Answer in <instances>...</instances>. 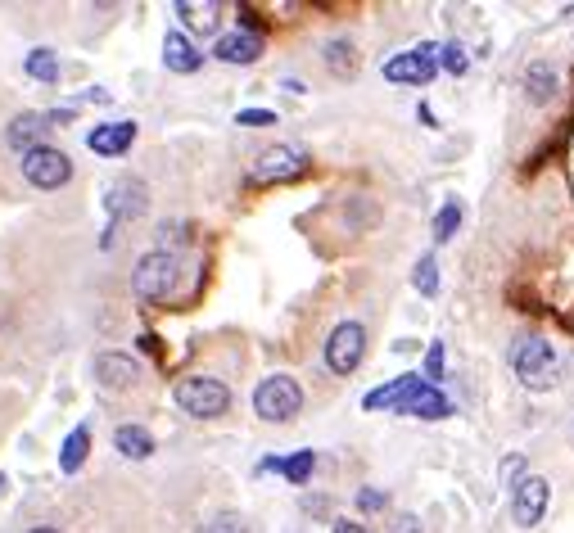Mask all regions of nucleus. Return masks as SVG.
<instances>
[{"label": "nucleus", "instance_id": "obj_28", "mask_svg": "<svg viewBox=\"0 0 574 533\" xmlns=\"http://www.w3.org/2000/svg\"><path fill=\"white\" fill-rule=\"evenodd\" d=\"M236 122H240V127H272L276 113H272V109H240Z\"/></svg>", "mask_w": 574, "mask_h": 533}, {"label": "nucleus", "instance_id": "obj_1", "mask_svg": "<svg viewBox=\"0 0 574 533\" xmlns=\"http://www.w3.org/2000/svg\"><path fill=\"white\" fill-rule=\"evenodd\" d=\"M362 407L367 412H403V416H421V421H448L457 407H452L448 393H439L425 375H398V380L380 384V389H371L367 398H362Z\"/></svg>", "mask_w": 574, "mask_h": 533}, {"label": "nucleus", "instance_id": "obj_18", "mask_svg": "<svg viewBox=\"0 0 574 533\" xmlns=\"http://www.w3.org/2000/svg\"><path fill=\"white\" fill-rule=\"evenodd\" d=\"M113 448L132 461H145L154 452V434L145 430V425H118V430H113Z\"/></svg>", "mask_w": 574, "mask_h": 533}, {"label": "nucleus", "instance_id": "obj_3", "mask_svg": "<svg viewBox=\"0 0 574 533\" xmlns=\"http://www.w3.org/2000/svg\"><path fill=\"white\" fill-rule=\"evenodd\" d=\"M177 276H181V262L172 249H150L132 272V294L141 303H163L172 290H177Z\"/></svg>", "mask_w": 574, "mask_h": 533}, {"label": "nucleus", "instance_id": "obj_30", "mask_svg": "<svg viewBox=\"0 0 574 533\" xmlns=\"http://www.w3.org/2000/svg\"><path fill=\"white\" fill-rule=\"evenodd\" d=\"M358 506H362V511H380V506H385V493H380V488H362Z\"/></svg>", "mask_w": 574, "mask_h": 533}, {"label": "nucleus", "instance_id": "obj_17", "mask_svg": "<svg viewBox=\"0 0 574 533\" xmlns=\"http://www.w3.org/2000/svg\"><path fill=\"white\" fill-rule=\"evenodd\" d=\"M177 14L190 32H204V37L217 32V23H222V5H217V0H181Z\"/></svg>", "mask_w": 574, "mask_h": 533}, {"label": "nucleus", "instance_id": "obj_11", "mask_svg": "<svg viewBox=\"0 0 574 533\" xmlns=\"http://www.w3.org/2000/svg\"><path fill=\"white\" fill-rule=\"evenodd\" d=\"M145 204H150V190H145L141 177H118V181L109 186V195H104V208H109L113 226H118V222H132V217H141Z\"/></svg>", "mask_w": 574, "mask_h": 533}, {"label": "nucleus", "instance_id": "obj_8", "mask_svg": "<svg viewBox=\"0 0 574 533\" xmlns=\"http://www.w3.org/2000/svg\"><path fill=\"white\" fill-rule=\"evenodd\" d=\"M434 73H439V46H430V41L385 59V82H398V86H430Z\"/></svg>", "mask_w": 574, "mask_h": 533}, {"label": "nucleus", "instance_id": "obj_23", "mask_svg": "<svg viewBox=\"0 0 574 533\" xmlns=\"http://www.w3.org/2000/svg\"><path fill=\"white\" fill-rule=\"evenodd\" d=\"M23 68H28V77H37V82H46V86L59 82V59H55V50H46V46L32 50Z\"/></svg>", "mask_w": 574, "mask_h": 533}, {"label": "nucleus", "instance_id": "obj_14", "mask_svg": "<svg viewBox=\"0 0 574 533\" xmlns=\"http://www.w3.org/2000/svg\"><path fill=\"white\" fill-rule=\"evenodd\" d=\"M136 141V122H100V127L86 136V145H91L100 159H118V154H127Z\"/></svg>", "mask_w": 574, "mask_h": 533}, {"label": "nucleus", "instance_id": "obj_6", "mask_svg": "<svg viewBox=\"0 0 574 533\" xmlns=\"http://www.w3.org/2000/svg\"><path fill=\"white\" fill-rule=\"evenodd\" d=\"M367 357V326L362 321H339L326 339V366L335 375H353Z\"/></svg>", "mask_w": 574, "mask_h": 533}, {"label": "nucleus", "instance_id": "obj_10", "mask_svg": "<svg viewBox=\"0 0 574 533\" xmlns=\"http://www.w3.org/2000/svg\"><path fill=\"white\" fill-rule=\"evenodd\" d=\"M547 497H552V488H547L543 475H520L516 493H511V520H516L520 529H534L547 515Z\"/></svg>", "mask_w": 574, "mask_h": 533}, {"label": "nucleus", "instance_id": "obj_25", "mask_svg": "<svg viewBox=\"0 0 574 533\" xmlns=\"http://www.w3.org/2000/svg\"><path fill=\"white\" fill-rule=\"evenodd\" d=\"M412 285H416V290L425 294V299H430V294L439 290V262H434V253H425V258L416 262V272H412Z\"/></svg>", "mask_w": 574, "mask_h": 533}, {"label": "nucleus", "instance_id": "obj_5", "mask_svg": "<svg viewBox=\"0 0 574 533\" xmlns=\"http://www.w3.org/2000/svg\"><path fill=\"white\" fill-rule=\"evenodd\" d=\"M172 398H177V407L186 416H195V421H217V416L231 407V389H226L222 380H213V375H186V380L172 389Z\"/></svg>", "mask_w": 574, "mask_h": 533}, {"label": "nucleus", "instance_id": "obj_32", "mask_svg": "<svg viewBox=\"0 0 574 533\" xmlns=\"http://www.w3.org/2000/svg\"><path fill=\"white\" fill-rule=\"evenodd\" d=\"M335 533H367L362 524H353V520H335Z\"/></svg>", "mask_w": 574, "mask_h": 533}, {"label": "nucleus", "instance_id": "obj_20", "mask_svg": "<svg viewBox=\"0 0 574 533\" xmlns=\"http://www.w3.org/2000/svg\"><path fill=\"white\" fill-rule=\"evenodd\" d=\"M86 452H91V430H86V425H77V430L64 439V452H59V470H64V475L82 470Z\"/></svg>", "mask_w": 574, "mask_h": 533}, {"label": "nucleus", "instance_id": "obj_33", "mask_svg": "<svg viewBox=\"0 0 574 533\" xmlns=\"http://www.w3.org/2000/svg\"><path fill=\"white\" fill-rule=\"evenodd\" d=\"M28 533H59V529H46V524H41V529H28Z\"/></svg>", "mask_w": 574, "mask_h": 533}, {"label": "nucleus", "instance_id": "obj_29", "mask_svg": "<svg viewBox=\"0 0 574 533\" xmlns=\"http://www.w3.org/2000/svg\"><path fill=\"white\" fill-rule=\"evenodd\" d=\"M425 380H443V344H439V339H434V344H430V353H425Z\"/></svg>", "mask_w": 574, "mask_h": 533}, {"label": "nucleus", "instance_id": "obj_24", "mask_svg": "<svg viewBox=\"0 0 574 533\" xmlns=\"http://www.w3.org/2000/svg\"><path fill=\"white\" fill-rule=\"evenodd\" d=\"M457 226H462V204H457V199H448V204L439 208V217H434V244L452 240V235H457Z\"/></svg>", "mask_w": 574, "mask_h": 533}, {"label": "nucleus", "instance_id": "obj_13", "mask_svg": "<svg viewBox=\"0 0 574 533\" xmlns=\"http://www.w3.org/2000/svg\"><path fill=\"white\" fill-rule=\"evenodd\" d=\"M213 55L222 64H258L263 59V37L249 28H236V32H226V37H217Z\"/></svg>", "mask_w": 574, "mask_h": 533}, {"label": "nucleus", "instance_id": "obj_19", "mask_svg": "<svg viewBox=\"0 0 574 533\" xmlns=\"http://www.w3.org/2000/svg\"><path fill=\"white\" fill-rule=\"evenodd\" d=\"M556 86H561V77H556L552 64H529L525 68V91H529V100L534 104H552Z\"/></svg>", "mask_w": 574, "mask_h": 533}, {"label": "nucleus", "instance_id": "obj_31", "mask_svg": "<svg viewBox=\"0 0 574 533\" xmlns=\"http://www.w3.org/2000/svg\"><path fill=\"white\" fill-rule=\"evenodd\" d=\"M520 475V457H507V461H502V479H507V484H511V479H516Z\"/></svg>", "mask_w": 574, "mask_h": 533}, {"label": "nucleus", "instance_id": "obj_34", "mask_svg": "<svg viewBox=\"0 0 574 533\" xmlns=\"http://www.w3.org/2000/svg\"><path fill=\"white\" fill-rule=\"evenodd\" d=\"M0 488H5V475H0Z\"/></svg>", "mask_w": 574, "mask_h": 533}, {"label": "nucleus", "instance_id": "obj_12", "mask_svg": "<svg viewBox=\"0 0 574 533\" xmlns=\"http://www.w3.org/2000/svg\"><path fill=\"white\" fill-rule=\"evenodd\" d=\"M95 380H100V389L123 393L132 384H141V362L132 353H100L95 357Z\"/></svg>", "mask_w": 574, "mask_h": 533}, {"label": "nucleus", "instance_id": "obj_16", "mask_svg": "<svg viewBox=\"0 0 574 533\" xmlns=\"http://www.w3.org/2000/svg\"><path fill=\"white\" fill-rule=\"evenodd\" d=\"M163 64H168L172 73H199L204 50H195V41H190L186 32H168V37H163Z\"/></svg>", "mask_w": 574, "mask_h": 533}, {"label": "nucleus", "instance_id": "obj_21", "mask_svg": "<svg viewBox=\"0 0 574 533\" xmlns=\"http://www.w3.org/2000/svg\"><path fill=\"white\" fill-rule=\"evenodd\" d=\"M321 55H326V68L335 77H349L353 68H358V50H353V41H330Z\"/></svg>", "mask_w": 574, "mask_h": 533}, {"label": "nucleus", "instance_id": "obj_4", "mask_svg": "<svg viewBox=\"0 0 574 533\" xmlns=\"http://www.w3.org/2000/svg\"><path fill=\"white\" fill-rule=\"evenodd\" d=\"M254 412L267 425H290L303 412V389L294 375H267L254 389Z\"/></svg>", "mask_w": 574, "mask_h": 533}, {"label": "nucleus", "instance_id": "obj_9", "mask_svg": "<svg viewBox=\"0 0 574 533\" xmlns=\"http://www.w3.org/2000/svg\"><path fill=\"white\" fill-rule=\"evenodd\" d=\"M308 150L303 145H294V141H285V145H272V150H263L258 154V163H254V181H294V177H303L308 172Z\"/></svg>", "mask_w": 574, "mask_h": 533}, {"label": "nucleus", "instance_id": "obj_7", "mask_svg": "<svg viewBox=\"0 0 574 533\" xmlns=\"http://www.w3.org/2000/svg\"><path fill=\"white\" fill-rule=\"evenodd\" d=\"M68 177H73V159L64 150H55V145H37V150L23 154V181L28 186L59 190V186H68Z\"/></svg>", "mask_w": 574, "mask_h": 533}, {"label": "nucleus", "instance_id": "obj_22", "mask_svg": "<svg viewBox=\"0 0 574 533\" xmlns=\"http://www.w3.org/2000/svg\"><path fill=\"white\" fill-rule=\"evenodd\" d=\"M312 466H317V452L303 448V452H294V457H281V466H276V470H281L290 484H308V479H312Z\"/></svg>", "mask_w": 574, "mask_h": 533}, {"label": "nucleus", "instance_id": "obj_26", "mask_svg": "<svg viewBox=\"0 0 574 533\" xmlns=\"http://www.w3.org/2000/svg\"><path fill=\"white\" fill-rule=\"evenodd\" d=\"M199 533H249V524H245V515H213V520H204L199 524Z\"/></svg>", "mask_w": 574, "mask_h": 533}, {"label": "nucleus", "instance_id": "obj_2", "mask_svg": "<svg viewBox=\"0 0 574 533\" xmlns=\"http://www.w3.org/2000/svg\"><path fill=\"white\" fill-rule=\"evenodd\" d=\"M511 366H516V380L534 393L556 389V375H561V362H556L552 344L543 335H525L516 348H511Z\"/></svg>", "mask_w": 574, "mask_h": 533}, {"label": "nucleus", "instance_id": "obj_27", "mask_svg": "<svg viewBox=\"0 0 574 533\" xmlns=\"http://www.w3.org/2000/svg\"><path fill=\"white\" fill-rule=\"evenodd\" d=\"M439 64L448 68L452 77H462L466 73V50L457 46V41H448V46H439Z\"/></svg>", "mask_w": 574, "mask_h": 533}, {"label": "nucleus", "instance_id": "obj_15", "mask_svg": "<svg viewBox=\"0 0 574 533\" xmlns=\"http://www.w3.org/2000/svg\"><path fill=\"white\" fill-rule=\"evenodd\" d=\"M46 131H50L46 113H19V118L10 122V131H5V141L28 154V150H37V145H46Z\"/></svg>", "mask_w": 574, "mask_h": 533}]
</instances>
